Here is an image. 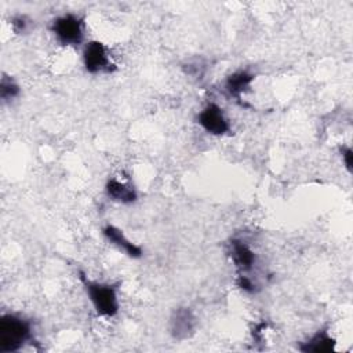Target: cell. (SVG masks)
Segmentation results:
<instances>
[{"label": "cell", "mask_w": 353, "mask_h": 353, "mask_svg": "<svg viewBox=\"0 0 353 353\" xmlns=\"http://www.w3.org/2000/svg\"><path fill=\"white\" fill-rule=\"evenodd\" d=\"M79 279L98 316L106 317V319H112L117 316L120 310V302H119L117 288L113 284L91 280L81 270L79 272Z\"/></svg>", "instance_id": "7a4b0ae2"}, {"label": "cell", "mask_w": 353, "mask_h": 353, "mask_svg": "<svg viewBox=\"0 0 353 353\" xmlns=\"http://www.w3.org/2000/svg\"><path fill=\"white\" fill-rule=\"evenodd\" d=\"M199 125L212 137H223L230 132V123L226 117L223 109L215 103L208 102L199 113H197Z\"/></svg>", "instance_id": "5b68a950"}, {"label": "cell", "mask_w": 353, "mask_h": 353, "mask_svg": "<svg viewBox=\"0 0 353 353\" xmlns=\"http://www.w3.org/2000/svg\"><path fill=\"white\" fill-rule=\"evenodd\" d=\"M19 95H21V85L18 84V81L12 76L3 73L1 79H0V99H1V102L3 103L12 102Z\"/></svg>", "instance_id": "7c38bea8"}, {"label": "cell", "mask_w": 353, "mask_h": 353, "mask_svg": "<svg viewBox=\"0 0 353 353\" xmlns=\"http://www.w3.org/2000/svg\"><path fill=\"white\" fill-rule=\"evenodd\" d=\"M81 61L85 72L90 74H109L116 69L109 48L99 40H90L84 44Z\"/></svg>", "instance_id": "277c9868"}, {"label": "cell", "mask_w": 353, "mask_h": 353, "mask_svg": "<svg viewBox=\"0 0 353 353\" xmlns=\"http://www.w3.org/2000/svg\"><path fill=\"white\" fill-rule=\"evenodd\" d=\"M336 341L325 330H319L305 342H302L298 349L303 353H327L335 349Z\"/></svg>", "instance_id": "8fae6325"}, {"label": "cell", "mask_w": 353, "mask_h": 353, "mask_svg": "<svg viewBox=\"0 0 353 353\" xmlns=\"http://www.w3.org/2000/svg\"><path fill=\"white\" fill-rule=\"evenodd\" d=\"M30 25H32V21L26 15H15L11 18V26H12L14 32L18 34L26 33L29 30Z\"/></svg>", "instance_id": "5bb4252c"}, {"label": "cell", "mask_w": 353, "mask_h": 353, "mask_svg": "<svg viewBox=\"0 0 353 353\" xmlns=\"http://www.w3.org/2000/svg\"><path fill=\"white\" fill-rule=\"evenodd\" d=\"M236 284L241 291H244L247 294H256L258 292L256 283L248 274H237Z\"/></svg>", "instance_id": "4fadbf2b"}, {"label": "cell", "mask_w": 353, "mask_h": 353, "mask_svg": "<svg viewBox=\"0 0 353 353\" xmlns=\"http://www.w3.org/2000/svg\"><path fill=\"white\" fill-rule=\"evenodd\" d=\"M102 234L103 237L112 244L114 245L117 250L123 251L127 256L132 258V259H138L143 255V250L139 244L131 241L125 234L124 232L117 228L116 225H112V223H108L102 228Z\"/></svg>", "instance_id": "ba28073f"}, {"label": "cell", "mask_w": 353, "mask_h": 353, "mask_svg": "<svg viewBox=\"0 0 353 353\" xmlns=\"http://www.w3.org/2000/svg\"><path fill=\"white\" fill-rule=\"evenodd\" d=\"M255 80V74L248 70H236L230 73L223 83V88L230 98H234L237 102H241V97L250 90L252 81Z\"/></svg>", "instance_id": "30bf717a"}, {"label": "cell", "mask_w": 353, "mask_h": 353, "mask_svg": "<svg viewBox=\"0 0 353 353\" xmlns=\"http://www.w3.org/2000/svg\"><path fill=\"white\" fill-rule=\"evenodd\" d=\"M50 30L61 46L77 47L84 41L85 23L79 14L65 12L51 21Z\"/></svg>", "instance_id": "3957f363"}, {"label": "cell", "mask_w": 353, "mask_h": 353, "mask_svg": "<svg viewBox=\"0 0 353 353\" xmlns=\"http://www.w3.org/2000/svg\"><path fill=\"white\" fill-rule=\"evenodd\" d=\"M105 193L106 196L119 204H132L138 200V193L135 188L125 181H120L116 176H112L105 183Z\"/></svg>", "instance_id": "9c48e42d"}, {"label": "cell", "mask_w": 353, "mask_h": 353, "mask_svg": "<svg viewBox=\"0 0 353 353\" xmlns=\"http://www.w3.org/2000/svg\"><path fill=\"white\" fill-rule=\"evenodd\" d=\"M341 156H342V160L345 163V167L349 172H352V165H353V150L350 146H343L341 149Z\"/></svg>", "instance_id": "9a60e30c"}, {"label": "cell", "mask_w": 353, "mask_h": 353, "mask_svg": "<svg viewBox=\"0 0 353 353\" xmlns=\"http://www.w3.org/2000/svg\"><path fill=\"white\" fill-rule=\"evenodd\" d=\"M33 341L32 321L19 313L0 316V353H17Z\"/></svg>", "instance_id": "6da1fadb"}, {"label": "cell", "mask_w": 353, "mask_h": 353, "mask_svg": "<svg viewBox=\"0 0 353 353\" xmlns=\"http://www.w3.org/2000/svg\"><path fill=\"white\" fill-rule=\"evenodd\" d=\"M228 255L237 270V274H247L256 263L255 251L241 239H232L228 243Z\"/></svg>", "instance_id": "8992f818"}, {"label": "cell", "mask_w": 353, "mask_h": 353, "mask_svg": "<svg viewBox=\"0 0 353 353\" xmlns=\"http://www.w3.org/2000/svg\"><path fill=\"white\" fill-rule=\"evenodd\" d=\"M197 319L189 307H176L170 317V334L178 341L190 338L194 334Z\"/></svg>", "instance_id": "52a82bcc"}]
</instances>
